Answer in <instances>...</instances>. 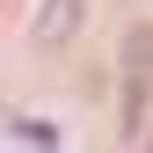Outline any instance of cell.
Returning <instances> with one entry per match:
<instances>
[{"label":"cell","instance_id":"6da1fadb","mask_svg":"<svg viewBox=\"0 0 153 153\" xmlns=\"http://www.w3.org/2000/svg\"><path fill=\"white\" fill-rule=\"evenodd\" d=\"M73 22H80V0H44V15H36V44H66Z\"/></svg>","mask_w":153,"mask_h":153},{"label":"cell","instance_id":"7a4b0ae2","mask_svg":"<svg viewBox=\"0 0 153 153\" xmlns=\"http://www.w3.org/2000/svg\"><path fill=\"white\" fill-rule=\"evenodd\" d=\"M153 109V73H124V131H146Z\"/></svg>","mask_w":153,"mask_h":153},{"label":"cell","instance_id":"3957f363","mask_svg":"<svg viewBox=\"0 0 153 153\" xmlns=\"http://www.w3.org/2000/svg\"><path fill=\"white\" fill-rule=\"evenodd\" d=\"M124 73H153V22H139L124 36Z\"/></svg>","mask_w":153,"mask_h":153},{"label":"cell","instance_id":"277c9868","mask_svg":"<svg viewBox=\"0 0 153 153\" xmlns=\"http://www.w3.org/2000/svg\"><path fill=\"white\" fill-rule=\"evenodd\" d=\"M139 153H153V146H139Z\"/></svg>","mask_w":153,"mask_h":153}]
</instances>
